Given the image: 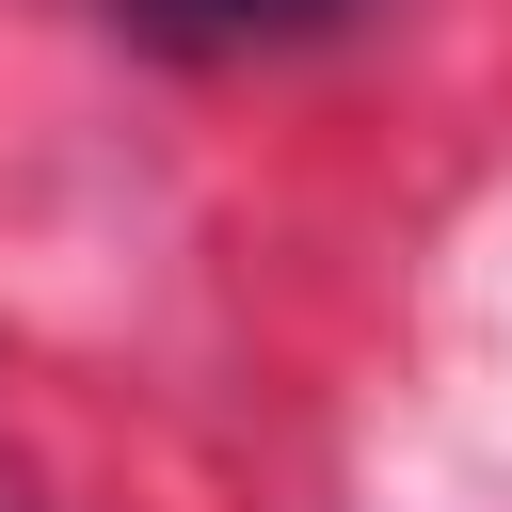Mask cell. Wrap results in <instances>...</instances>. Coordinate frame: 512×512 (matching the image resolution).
I'll return each mask as SVG.
<instances>
[{
	"instance_id": "6da1fadb",
	"label": "cell",
	"mask_w": 512,
	"mask_h": 512,
	"mask_svg": "<svg viewBox=\"0 0 512 512\" xmlns=\"http://www.w3.org/2000/svg\"><path fill=\"white\" fill-rule=\"evenodd\" d=\"M160 64H304L336 32H368L384 0H112Z\"/></svg>"
}]
</instances>
